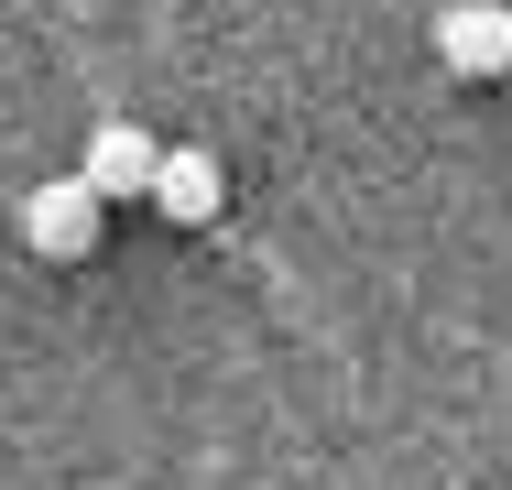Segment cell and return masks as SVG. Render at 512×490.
<instances>
[{"mask_svg": "<svg viewBox=\"0 0 512 490\" xmlns=\"http://www.w3.org/2000/svg\"><path fill=\"white\" fill-rule=\"evenodd\" d=\"M153 207H164L175 229H218V207H229L218 153H207V142H164V186H153Z\"/></svg>", "mask_w": 512, "mask_h": 490, "instance_id": "4", "label": "cell"}, {"mask_svg": "<svg viewBox=\"0 0 512 490\" xmlns=\"http://www.w3.org/2000/svg\"><path fill=\"white\" fill-rule=\"evenodd\" d=\"M436 66L447 77H512V0H447L436 11Z\"/></svg>", "mask_w": 512, "mask_h": 490, "instance_id": "2", "label": "cell"}, {"mask_svg": "<svg viewBox=\"0 0 512 490\" xmlns=\"http://www.w3.org/2000/svg\"><path fill=\"white\" fill-rule=\"evenodd\" d=\"M77 164L109 186V207H120V196H153V186H164V142H153L131 109H99V120H88V153H77Z\"/></svg>", "mask_w": 512, "mask_h": 490, "instance_id": "3", "label": "cell"}, {"mask_svg": "<svg viewBox=\"0 0 512 490\" xmlns=\"http://www.w3.org/2000/svg\"><path fill=\"white\" fill-rule=\"evenodd\" d=\"M109 229V186L77 164V175H44V186L22 196V251H44V262H88Z\"/></svg>", "mask_w": 512, "mask_h": 490, "instance_id": "1", "label": "cell"}]
</instances>
